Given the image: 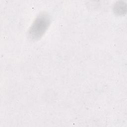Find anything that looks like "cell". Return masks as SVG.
Masks as SVG:
<instances>
[{"mask_svg": "<svg viewBox=\"0 0 127 127\" xmlns=\"http://www.w3.org/2000/svg\"><path fill=\"white\" fill-rule=\"evenodd\" d=\"M126 4L120 1L116 3L114 6V11L118 15H123L126 12Z\"/></svg>", "mask_w": 127, "mask_h": 127, "instance_id": "7a4b0ae2", "label": "cell"}, {"mask_svg": "<svg viewBox=\"0 0 127 127\" xmlns=\"http://www.w3.org/2000/svg\"><path fill=\"white\" fill-rule=\"evenodd\" d=\"M50 24V18L45 13H40L30 27L29 35L34 40L40 38L45 33Z\"/></svg>", "mask_w": 127, "mask_h": 127, "instance_id": "6da1fadb", "label": "cell"}]
</instances>
